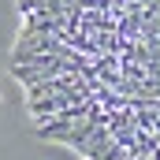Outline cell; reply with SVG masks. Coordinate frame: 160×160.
<instances>
[{"mask_svg":"<svg viewBox=\"0 0 160 160\" xmlns=\"http://www.w3.org/2000/svg\"><path fill=\"white\" fill-rule=\"evenodd\" d=\"M157 138H160V130H157Z\"/></svg>","mask_w":160,"mask_h":160,"instance_id":"cell-1","label":"cell"}]
</instances>
